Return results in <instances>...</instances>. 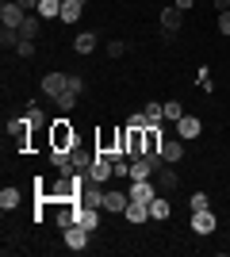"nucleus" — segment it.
Masks as SVG:
<instances>
[{
    "label": "nucleus",
    "mask_w": 230,
    "mask_h": 257,
    "mask_svg": "<svg viewBox=\"0 0 230 257\" xmlns=\"http://www.w3.org/2000/svg\"><path fill=\"white\" fill-rule=\"evenodd\" d=\"M39 31H43V16H31V12H27V20H23V27H20V39H39Z\"/></svg>",
    "instance_id": "obj_18"
},
{
    "label": "nucleus",
    "mask_w": 230,
    "mask_h": 257,
    "mask_svg": "<svg viewBox=\"0 0 230 257\" xmlns=\"http://www.w3.org/2000/svg\"><path fill=\"white\" fill-rule=\"evenodd\" d=\"M127 127H138V131H142V127H150V119H146V111H134V115L127 119Z\"/></svg>",
    "instance_id": "obj_29"
},
{
    "label": "nucleus",
    "mask_w": 230,
    "mask_h": 257,
    "mask_svg": "<svg viewBox=\"0 0 230 257\" xmlns=\"http://www.w3.org/2000/svg\"><path fill=\"white\" fill-rule=\"evenodd\" d=\"M69 92H77V96L85 92V81H81V77H77V73H69Z\"/></svg>",
    "instance_id": "obj_30"
},
{
    "label": "nucleus",
    "mask_w": 230,
    "mask_h": 257,
    "mask_svg": "<svg viewBox=\"0 0 230 257\" xmlns=\"http://www.w3.org/2000/svg\"><path fill=\"white\" fill-rule=\"evenodd\" d=\"M180 23H184V12L176 8V4L161 8V27H165V35H176V31H180Z\"/></svg>",
    "instance_id": "obj_10"
},
{
    "label": "nucleus",
    "mask_w": 230,
    "mask_h": 257,
    "mask_svg": "<svg viewBox=\"0 0 230 257\" xmlns=\"http://www.w3.org/2000/svg\"><path fill=\"white\" fill-rule=\"evenodd\" d=\"M127 204H131V196L119 192V188H108V192H104V211L123 215V211H127Z\"/></svg>",
    "instance_id": "obj_7"
},
{
    "label": "nucleus",
    "mask_w": 230,
    "mask_h": 257,
    "mask_svg": "<svg viewBox=\"0 0 230 257\" xmlns=\"http://www.w3.org/2000/svg\"><path fill=\"white\" fill-rule=\"evenodd\" d=\"M16 4H20L23 12H39V0H16Z\"/></svg>",
    "instance_id": "obj_32"
},
{
    "label": "nucleus",
    "mask_w": 230,
    "mask_h": 257,
    "mask_svg": "<svg viewBox=\"0 0 230 257\" xmlns=\"http://www.w3.org/2000/svg\"><path fill=\"white\" fill-rule=\"evenodd\" d=\"M153 196H157V184H150V181H134L131 184V200H138V204H150Z\"/></svg>",
    "instance_id": "obj_14"
},
{
    "label": "nucleus",
    "mask_w": 230,
    "mask_h": 257,
    "mask_svg": "<svg viewBox=\"0 0 230 257\" xmlns=\"http://www.w3.org/2000/svg\"><path fill=\"white\" fill-rule=\"evenodd\" d=\"M104 192H108V188H100V184H85L81 196H77V204L81 207H104Z\"/></svg>",
    "instance_id": "obj_9"
},
{
    "label": "nucleus",
    "mask_w": 230,
    "mask_h": 257,
    "mask_svg": "<svg viewBox=\"0 0 230 257\" xmlns=\"http://www.w3.org/2000/svg\"><path fill=\"white\" fill-rule=\"evenodd\" d=\"M123 219H127V223H146V219H150V204H138V200H131V204H127V211H123Z\"/></svg>",
    "instance_id": "obj_15"
},
{
    "label": "nucleus",
    "mask_w": 230,
    "mask_h": 257,
    "mask_svg": "<svg viewBox=\"0 0 230 257\" xmlns=\"http://www.w3.org/2000/svg\"><path fill=\"white\" fill-rule=\"evenodd\" d=\"M66 88H69V77H66V73H46V77H43V92H46L50 100H58Z\"/></svg>",
    "instance_id": "obj_8"
},
{
    "label": "nucleus",
    "mask_w": 230,
    "mask_h": 257,
    "mask_svg": "<svg viewBox=\"0 0 230 257\" xmlns=\"http://www.w3.org/2000/svg\"><path fill=\"white\" fill-rule=\"evenodd\" d=\"M199 135H203V123H199L196 115H180L176 119V139H184V142H192V139H199Z\"/></svg>",
    "instance_id": "obj_4"
},
{
    "label": "nucleus",
    "mask_w": 230,
    "mask_h": 257,
    "mask_svg": "<svg viewBox=\"0 0 230 257\" xmlns=\"http://www.w3.org/2000/svg\"><path fill=\"white\" fill-rule=\"evenodd\" d=\"M203 207H211L207 192H192V196H188V211H203Z\"/></svg>",
    "instance_id": "obj_23"
},
{
    "label": "nucleus",
    "mask_w": 230,
    "mask_h": 257,
    "mask_svg": "<svg viewBox=\"0 0 230 257\" xmlns=\"http://www.w3.org/2000/svg\"><path fill=\"white\" fill-rule=\"evenodd\" d=\"M16 54H20V58H35V39H20Z\"/></svg>",
    "instance_id": "obj_27"
},
{
    "label": "nucleus",
    "mask_w": 230,
    "mask_h": 257,
    "mask_svg": "<svg viewBox=\"0 0 230 257\" xmlns=\"http://www.w3.org/2000/svg\"><path fill=\"white\" fill-rule=\"evenodd\" d=\"M96 43H100L96 31H81V35L73 39V50H77V54H92V50H96Z\"/></svg>",
    "instance_id": "obj_17"
},
{
    "label": "nucleus",
    "mask_w": 230,
    "mask_h": 257,
    "mask_svg": "<svg viewBox=\"0 0 230 257\" xmlns=\"http://www.w3.org/2000/svg\"><path fill=\"white\" fill-rule=\"evenodd\" d=\"M62 238H66V246H69V249H77V253H81V249H88V238H92V230H85L81 223H73V226H66V230H62Z\"/></svg>",
    "instance_id": "obj_2"
},
{
    "label": "nucleus",
    "mask_w": 230,
    "mask_h": 257,
    "mask_svg": "<svg viewBox=\"0 0 230 257\" xmlns=\"http://www.w3.org/2000/svg\"><path fill=\"white\" fill-rule=\"evenodd\" d=\"M39 16L43 20H62V0H39Z\"/></svg>",
    "instance_id": "obj_20"
},
{
    "label": "nucleus",
    "mask_w": 230,
    "mask_h": 257,
    "mask_svg": "<svg viewBox=\"0 0 230 257\" xmlns=\"http://www.w3.org/2000/svg\"><path fill=\"white\" fill-rule=\"evenodd\" d=\"M123 54H127V43H123V39H111L108 43V58H123Z\"/></svg>",
    "instance_id": "obj_28"
},
{
    "label": "nucleus",
    "mask_w": 230,
    "mask_h": 257,
    "mask_svg": "<svg viewBox=\"0 0 230 257\" xmlns=\"http://www.w3.org/2000/svg\"><path fill=\"white\" fill-rule=\"evenodd\" d=\"M215 12H230V0H215Z\"/></svg>",
    "instance_id": "obj_34"
},
{
    "label": "nucleus",
    "mask_w": 230,
    "mask_h": 257,
    "mask_svg": "<svg viewBox=\"0 0 230 257\" xmlns=\"http://www.w3.org/2000/svg\"><path fill=\"white\" fill-rule=\"evenodd\" d=\"M0 46H4V50H16V46H20V31L4 27V31H0Z\"/></svg>",
    "instance_id": "obj_24"
},
{
    "label": "nucleus",
    "mask_w": 230,
    "mask_h": 257,
    "mask_svg": "<svg viewBox=\"0 0 230 257\" xmlns=\"http://www.w3.org/2000/svg\"><path fill=\"white\" fill-rule=\"evenodd\" d=\"M173 4H176V8H180V12H188V8H192V4H196V0H173Z\"/></svg>",
    "instance_id": "obj_33"
},
{
    "label": "nucleus",
    "mask_w": 230,
    "mask_h": 257,
    "mask_svg": "<svg viewBox=\"0 0 230 257\" xmlns=\"http://www.w3.org/2000/svg\"><path fill=\"white\" fill-rule=\"evenodd\" d=\"M0 207H4V215H12L20 207V188H16V184H8V188L0 192Z\"/></svg>",
    "instance_id": "obj_19"
},
{
    "label": "nucleus",
    "mask_w": 230,
    "mask_h": 257,
    "mask_svg": "<svg viewBox=\"0 0 230 257\" xmlns=\"http://www.w3.org/2000/svg\"><path fill=\"white\" fill-rule=\"evenodd\" d=\"M219 31L230 35V12H219Z\"/></svg>",
    "instance_id": "obj_31"
},
{
    "label": "nucleus",
    "mask_w": 230,
    "mask_h": 257,
    "mask_svg": "<svg viewBox=\"0 0 230 257\" xmlns=\"http://www.w3.org/2000/svg\"><path fill=\"white\" fill-rule=\"evenodd\" d=\"M23 20H27V12H23L16 0H4V8H0V23H4V27H12V31H20Z\"/></svg>",
    "instance_id": "obj_3"
},
{
    "label": "nucleus",
    "mask_w": 230,
    "mask_h": 257,
    "mask_svg": "<svg viewBox=\"0 0 230 257\" xmlns=\"http://www.w3.org/2000/svg\"><path fill=\"white\" fill-rule=\"evenodd\" d=\"M176 188H180V173L173 169V165H161V169H157V192H176Z\"/></svg>",
    "instance_id": "obj_6"
},
{
    "label": "nucleus",
    "mask_w": 230,
    "mask_h": 257,
    "mask_svg": "<svg viewBox=\"0 0 230 257\" xmlns=\"http://www.w3.org/2000/svg\"><path fill=\"white\" fill-rule=\"evenodd\" d=\"M215 226H219V219H215V211H211V207L192 211V234H215Z\"/></svg>",
    "instance_id": "obj_5"
},
{
    "label": "nucleus",
    "mask_w": 230,
    "mask_h": 257,
    "mask_svg": "<svg viewBox=\"0 0 230 257\" xmlns=\"http://www.w3.org/2000/svg\"><path fill=\"white\" fill-rule=\"evenodd\" d=\"M92 161H96V146L88 150V146H81V142H77V146H73V165H77V173H88V169H92Z\"/></svg>",
    "instance_id": "obj_12"
},
{
    "label": "nucleus",
    "mask_w": 230,
    "mask_h": 257,
    "mask_svg": "<svg viewBox=\"0 0 230 257\" xmlns=\"http://www.w3.org/2000/svg\"><path fill=\"white\" fill-rule=\"evenodd\" d=\"M180 158H184V139H165L161 142V161L165 165H176Z\"/></svg>",
    "instance_id": "obj_11"
},
{
    "label": "nucleus",
    "mask_w": 230,
    "mask_h": 257,
    "mask_svg": "<svg viewBox=\"0 0 230 257\" xmlns=\"http://www.w3.org/2000/svg\"><path fill=\"white\" fill-rule=\"evenodd\" d=\"M77 142L81 139H77V127L69 123V115H58L54 123L46 127V146H50V150H73Z\"/></svg>",
    "instance_id": "obj_1"
},
{
    "label": "nucleus",
    "mask_w": 230,
    "mask_h": 257,
    "mask_svg": "<svg viewBox=\"0 0 230 257\" xmlns=\"http://www.w3.org/2000/svg\"><path fill=\"white\" fill-rule=\"evenodd\" d=\"M169 215H173V204H169V196H165V192H157V196H153V200H150V219H157V223H165Z\"/></svg>",
    "instance_id": "obj_13"
},
{
    "label": "nucleus",
    "mask_w": 230,
    "mask_h": 257,
    "mask_svg": "<svg viewBox=\"0 0 230 257\" xmlns=\"http://www.w3.org/2000/svg\"><path fill=\"white\" fill-rule=\"evenodd\" d=\"M142 111H146V119H150V123H161V119H165V104H161V100H150Z\"/></svg>",
    "instance_id": "obj_22"
},
{
    "label": "nucleus",
    "mask_w": 230,
    "mask_h": 257,
    "mask_svg": "<svg viewBox=\"0 0 230 257\" xmlns=\"http://www.w3.org/2000/svg\"><path fill=\"white\" fill-rule=\"evenodd\" d=\"M100 211H104V207H81L77 223L85 226V230H92V234H96V230H100Z\"/></svg>",
    "instance_id": "obj_16"
},
{
    "label": "nucleus",
    "mask_w": 230,
    "mask_h": 257,
    "mask_svg": "<svg viewBox=\"0 0 230 257\" xmlns=\"http://www.w3.org/2000/svg\"><path fill=\"white\" fill-rule=\"evenodd\" d=\"M180 115H184V107H180V100H165V119H173V123H176Z\"/></svg>",
    "instance_id": "obj_26"
},
{
    "label": "nucleus",
    "mask_w": 230,
    "mask_h": 257,
    "mask_svg": "<svg viewBox=\"0 0 230 257\" xmlns=\"http://www.w3.org/2000/svg\"><path fill=\"white\" fill-rule=\"evenodd\" d=\"M23 115L31 119L35 127H50V123H46V111H43V107H39V104H35V100H31V104H27V111H23Z\"/></svg>",
    "instance_id": "obj_21"
},
{
    "label": "nucleus",
    "mask_w": 230,
    "mask_h": 257,
    "mask_svg": "<svg viewBox=\"0 0 230 257\" xmlns=\"http://www.w3.org/2000/svg\"><path fill=\"white\" fill-rule=\"evenodd\" d=\"M58 107H62V111H66V115H69V111H73V107H77V92H69V88H66V92L58 96Z\"/></svg>",
    "instance_id": "obj_25"
}]
</instances>
